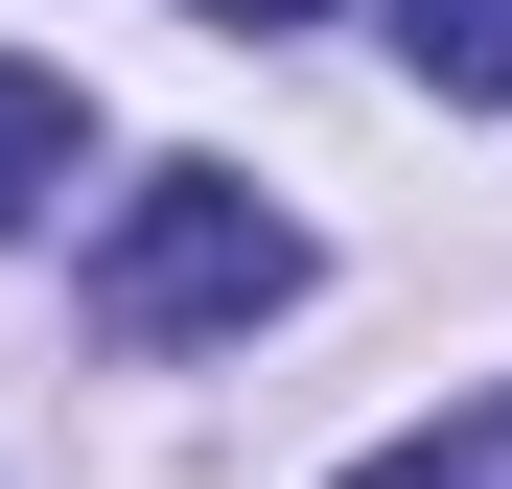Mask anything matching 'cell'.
Wrapping results in <instances>:
<instances>
[{
  "mask_svg": "<svg viewBox=\"0 0 512 489\" xmlns=\"http://www.w3.org/2000/svg\"><path fill=\"white\" fill-rule=\"evenodd\" d=\"M256 303H303V233L256 210L233 163L117 187V233H94V326H117V350H210V326H256Z\"/></svg>",
  "mask_w": 512,
  "mask_h": 489,
  "instance_id": "cell-1",
  "label": "cell"
},
{
  "mask_svg": "<svg viewBox=\"0 0 512 489\" xmlns=\"http://www.w3.org/2000/svg\"><path fill=\"white\" fill-rule=\"evenodd\" d=\"M350 489H512V396H489V420H419V443H373Z\"/></svg>",
  "mask_w": 512,
  "mask_h": 489,
  "instance_id": "cell-4",
  "label": "cell"
},
{
  "mask_svg": "<svg viewBox=\"0 0 512 489\" xmlns=\"http://www.w3.org/2000/svg\"><path fill=\"white\" fill-rule=\"evenodd\" d=\"M187 24H303V0H187Z\"/></svg>",
  "mask_w": 512,
  "mask_h": 489,
  "instance_id": "cell-5",
  "label": "cell"
},
{
  "mask_svg": "<svg viewBox=\"0 0 512 489\" xmlns=\"http://www.w3.org/2000/svg\"><path fill=\"white\" fill-rule=\"evenodd\" d=\"M396 47H419V94L512 117V0H396Z\"/></svg>",
  "mask_w": 512,
  "mask_h": 489,
  "instance_id": "cell-3",
  "label": "cell"
},
{
  "mask_svg": "<svg viewBox=\"0 0 512 489\" xmlns=\"http://www.w3.org/2000/svg\"><path fill=\"white\" fill-rule=\"evenodd\" d=\"M70 140H94V117H70V70H24V47H0V233L70 187Z\"/></svg>",
  "mask_w": 512,
  "mask_h": 489,
  "instance_id": "cell-2",
  "label": "cell"
}]
</instances>
